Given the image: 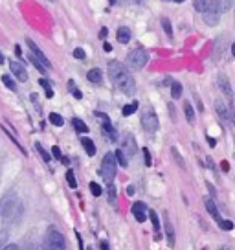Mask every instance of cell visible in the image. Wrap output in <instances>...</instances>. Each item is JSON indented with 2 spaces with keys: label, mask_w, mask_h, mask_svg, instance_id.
<instances>
[{
  "label": "cell",
  "mask_w": 235,
  "mask_h": 250,
  "mask_svg": "<svg viewBox=\"0 0 235 250\" xmlns=\"http://www.w3.org/2000/svg\"><path fill=\"white\" fill-rule=\"evenodd\" d=\"M109 78L114 85L127 96H133L136 92V83H134L133 76L127 66H123L119 61H110L109 62Z\"/></svg>",
  "instance_id": "6da1fadb"
},
{
  "label": "cell",
  "mask_w": 235,
  "mask_h": 250,
  "mask_svg": "<svg viewBox=\"0 0 235 250\" xmlns=\"http://www.w3.org/2000/svg\"><path fill=\"white\" fill-rule=\"evenodd\" d=\"M232 4H234V0H208V8L204 11V21L210 26H215L219 22L220 15L230 11Z\"/></svg>",
  "instance_id": "7a4b0ae2"
},
{
  "label": "cell",
  "mask_w": 235,
  "mask_h": 250,
  "mask_svg": "<svg viewBox=\"0 0 235 250\" xmlns=\"http://www.w3.org/2000/svg\"><path fill=\"white\" fill-rule=\"evenodd\" d=\"M20 208H22V203H20L19 195L13 193V191H8L0 199V215L4 219H8V221L15 219L20 213Z\"/></svg>",
  "instance_id": "3957f363"
},
{
  "label": "cell",
  "mask_w": 235,
  "mask_h": 250,
  "mask_svg": "<svg viewBox=\"0 0 235 250\" xmlns=\"http://www.w3.org/2000/svg\"><path fill=\"white\" fill-rule=\"evenodd\" d=\"M42 250H66V239H64V235L59 230L50 228L46 232V235H44Z\"/></svg>",
  "instance_id": "277c9868"
},
{
  "label": "cell",
  "mask_w": 235,
  "mask_h": 250,
  "mask_svg": "<svg viewBox=\"0 0 235 250\" xmlns=\"http://www.w3.org/2000/svg\"><path fill=\"white\" fill-rule=\"evenodd\" d=\"M125 61H127V66L131 70H141L147 64V61H149V54L145 50H141V48H136V50L127 54Z\"/></svg>",
  "instance_id": "5b68a950"
},
{
  "label": "cell",
  "mask_w": 235,
  "mask_h": 250,
  "mask_svg": "<svg viewBox=\"0 0 235 250\" xmlns=\"http://www.w3.org/2000/svg\"><path fill=\"white\" fill-rule=\"evenodd\" d=\"M116 169H118V164H116V160H114V153H107L101 162V169H99L103 180H105L107 184H112V180L116 177Z\"/></svg>",
  "instance_id": "8992f818"
},
{
  "label": "cell",
  "mask_w": 235,
  "mask_h": 250,
  "mask_svg": "<svg viewBox=\"0 0 235 250\" xmlns=\"http://www.w3.org/2000/svg\"><path fill=\"white\" fill-rule=\"evenodd\" d=\"M158 116L157 112L153 110V107H147V109L141 112V127H143V131H147V133H157L158 131Z\"/></svg>",
  "instance_id": "52a82bcc"
},
{
  "label": "cell",
  "mask_w": 235,
  "mask_h": 250,
  "mask_svg": "<svg viewBox=\"0 0 235 250\" xmlns=\"http://www.w3.org/2000/svg\"><path fill=\"white\" fill-rule=\"evenodd\" d=\"M26 44H28V48H30V52H32L33 57H35V59H37V61H39L40 64L46 68V70H50V68H52V62L48 61V57L44 55V52H42V50H40V48L37 46V44H35L32 39H30V37L26 39Z\"/></svg>",
  "instance_id": "ba28073f"
},
{
  "label": "cell",
  "mask_w": 235,
  "mask_h": 250,
  "mask_svg": "<svg viewBox=\"0 0 235 250\" xmlns=\"http://www.w3.org/2000/svg\"><path fill=\"white\" fill-rule=\"evenodd\" d=\"M121 153L129 158V156H134L136 155V151H138V146H136V140H134L133 134H123V138H121Z\"/></svg>",
  "instance_id": "9c48e42d"
},
{
  "label": "cell",
  "mask_w": 235,
  "mask_h": 250,
  "mask_svg": "<svg viewBox=\"0 0 235 250\" xmlns=\"http://www.w3.org/2000/svg\"><path fill=\"white\" fill-rule=\"evenodd\" d=\"M96 116L101 120V127H103V134H107V138H109V142H116L118 140V133L116 129L112 127V124H110V120L107 114H101V112H96Z\"/></svg>",
  "instance_id": "30bf717a"
},
{
  "label": "cell",
  "mask_w": 235,
  "mask_h": 250,
  "mask_svg": "<svg viewBox=\"0 0 235 250\" xmlns=\"http://www.w3.org/2000/svg\"><path fill=\"white\" fill-rule=\"evenodd\" d=\"M9 68H11L13 76H15L19 81H28V72H26V68H24L20 62L9 61Z\"/></svg>",
  "instance_id": "8fae6325"
},
{
  "label": "cell",
  "mask_w": 235,
  "mask_h": 250,
  "mask_svg": "<svg viewBox=\"0 0 235 250\" xmlns=\"http://www.w3.org/2000/svg\"><path fill=\"white\" fill-rule=\"evenodd\" d=\"M133 215L138 223H143L145 217H147V206L143 203H134L133 204Z\"/></svg>",
  "instance_id": "7c38bea8"
},
{
  "label": "cell",
  "mask_w": 235,
  "mask_h": 250,
  "mask_svg": "<svg viewBox=\"0 0 235 250\" xmlns=\"http://www.w3.org/2000/svg\"><path fill=\"white\" fill-rule=\"evenodd\" d=\"M217 83H219V88L222 90V94L226 96L228 100L232 102V85H230V81H228V78L224 76V74H219V78H217Z\"/></svg>",
  "instance_id": "4fadbf2b"
},
{
  "label": "cell",
  "mask_w": 235,
  "mask_h": 250,
  "mask_svg": "<svg viewBox=\"0 0 235 250\" xmlns=\"http://www.w3.org/2000/svg\"><path fill=\"white\" fill-rule=\"evenodd\" d=\"M215 109H217V114H219L224 122H230L232 120V112L226 109V105L224 103H220V102H215Z\"/></svg>",
  "instance_id": "5bb4252c"
},
{
  "label": "cell",
  "mask_w": 235,
  "mask_h": 250,
  "mask_svg": "<svg viewBox=\"0 0 235 250\" xmlns=\"http://www.w3.org/2000/svg\"><path fill=\"white\" fill-rule=\"evenodd\" d=\"M164 227H165V234H167V241H169V247H175V230H173L171 221L167 219V215H164Z\"/></svg>",
  "instance_id": "9a60e30c"
},
{
  "label": "cell",
  "mask_w": 235,
  "mask_h": 250,
  "mask_svg": "<svg viewBox=\"0 0 235 250\" xmlns=\"http://www.w3.org/2000/svg\"><path fill=\"white\" fill-rule=\"evenodd\" d=\"M116 37H118V41L121 42V44H127L129 41H131V30L129 28H118V31H116Z\"/></svg>",
  "instance_id": "2e32d148"
},
{
  "label": "cell",
  "mask_w": 235,
  "mask_h": 250,
  "mask_svg": "<svg viewBox=\"0 0 235 250\" xmlns=\"http://www.w3.org/2000/svg\"><path fill=\"white\" fill-rule=\"evenodd\" d=\"M86 78H88V81H92L94 85H99V83L103 81V74L99 68H92V70H88Z\"/></svg>",
  "instance_id": "e0dca14e"
},
{
  "label": "cell",
  "mask_w": 235,
  "mask_h": 250,
  "mask_svg": "<svg viewBox=\"0 0 235 250\" xmlns=\"http://www.w3.org/2000/svg\"><path fill=\"white\" fill-rule=\"evenodd\" d=\"M206 210L212 213V217L219 223L220 221V213H219V210H217V206H215V203H213L212 199H206Z\"/></svg>",
  "instance_id": "ac0fdd59"
},
{
  "label": "cell",
  "mask_w": 235,
  "mask_h": 250,
  "mask_svg": "<svg viewBox=\"0 0 235 250\" xmlns=\"http://www.w3.org/2000/svg\"><path fill=\"white\" fill-rule=\"evenodd\" d=\"M81 144H83V147H85V151H86V155L88 156H94L96 155V144L90 138H81Z\"/></svg>",
  "instance_id": "d6986e66"
},
{
  "label": "cell",
  "mask_w": 235,
  "mask_h": 250,
  "mask_svg": "<svg viewBox=\"0 0 235 250\" xmlns=\"http://www.w3.org/2000/svg\"><path fill=\"white\" fill-rule=\"evenodd\" d=\"M72 125H74V129H76L78 133H88V125H86L83 120H79V118H74V120H72Z\"/></svg>",
  "instance_id": "ffe728a7"
},
{
  "label": "cell",
  "mask_w": 235,
  "mask_h": 250,
  "mask_svg": "<svg viewBox=\"0 0 235 250\" xmlns=\"http://www.w3.org/2000/svg\"><path fill=\"white\" fill-rule=\"evenodd\" d=\"M147 213H149L151 223H153V228H155V232H157V239H158V237H160V221H158L157 211H155V210H149Z\"/></svg>",
  "instance_id": "44dd1931"
},
{
  "label": "cell",
  "mask_w": 235,
  "mask_h": 250,
  "mask_svg": "<svg viewBox=\"0 0 235 250\" xmlns=\"http://www.w3.org/2000/svg\"><path fill=\"white\" fill-rule=\"evenodd\" d=\"M114 160H116V164H119L121 167H127V166H129V158L121 153V149H118L116 153H114Z\"/></svg>",
  "instance_id": "7402d4cb"
},
{
  "label": "cell",
  "mask_w": 235,
  "mask_h": 250,
  "mask_svg": "<svg viewBox=\"0 0 235 250\" xmlns=\"http://www.w3.org/2000/svg\"><path fill=\"white\" fill-rule=\"evenodd\" d=\"M107 197H109V203L112 204V206H116V204H118V195H116V188H114V184H109Z\"/></svg>",
  "instance_id": "603a6c76"
},
{
  "label": "cell",
  "mask_w": 235,
  "mask_h": 250,
  "mask_svg": "<svg viewBox=\"0 0 235 250\" xmlns=\"http://www.w3.org/2000/svg\"><path fill=\"white\" fill-rule=\"evenodd\" d=\"M184 110H186V118H188L189 124H193L195 122V110H193V107H191V103L186 102L184 103Z\"/></svg>",
  "instance_id": "cb8c5ba5"
},
{
  "label": "cell",
  "mask_w": 235,
  "mask_h": 250,
  "mask_svg": "<svg viewBox=\"0 0 235 250\" xmlns=\"http://www.w3.org/2000/svg\"><path fill=\"white\" fill-rule=\"evenodd\" d=\"M138 105H140L138 102H133V103H129V105H125L123 110H121V112H123V116H131V114H134V112L138 110Z\"/></svg>",
  "instance_id": "d4e9b609"
},
{
  "label": "cell",
  "mask_w": 235,
  "mask_h": 250,
  "mask_svg": "<svg viewBox=\"0 0 235 250\" xmlns=\"http://www.w3.org/2000/svg\"><path fill=\"white\" fill-rule=\"evenodd\" d=\"M171 96L175 98V100H178V98L182 96V85L178 83V81L171 83Z\"/></svg>",
  "instance_id": "484cf974"
},
{
  "label": "cell",
  "mask_w": 235,
  "mask_h": 250,
  "mask_svg": "<svg viewBox=\"0 0 235 250\" xmlns=\"http://www.w3.org/2000/svg\"><path fill=\"white\" fill-rule=\"evenodd\" d=\"M2 83L8 86L9 90H17L15 81H13V78H11V76H8V74H6V76H2Z\"/></svg>",
  "instance_id": "4316f807"
},
{
  "label": "cell",
  "mask_w": 235,
  "mask_h": 250,
  "mask_svg": "<svg viewBox=\"0 0 235 250\" xmlns=\"http://www.w3.org/2000/svg\"><path fill=\"white\" fill-rule=\"evenodd\" d=\"M162 28H164V31H165V35L171 39L173 37V28H171V22H169V19H162Z\"/></svg>",
  "instance_id": "83f0119b"
},
{
  "label": "cell",
  "mask_w": 235,
  "mask_h": 250,
  "mask_svg": "<svg viewBox=\"0 0 235 250\" xmlns=\"http://www.w3.org/2000/svg\"><path fill=\"white\" fill-rule=\"evenodd\" d=\"M40 86L46 90V98H54V90H52V85L48 79H40Z\"/></svg>",
  "instance_id": "f1b7e54d"
},
{
  "label": "cell",
  "mask_w": 235,
  "mask_h": 250,
  "mask_svg": "<svg viewBox=\"0 0 235 250\" xmlns=\"http://www.w3.org/2000/svg\"><path fill=\"white\" fill-rule=\"evenodd\" d=\"M50 122H52L54 125H57V127H61V125L64 124L63 116H61V114H57V112H52V114H50Z\"/></svg>",
  "instance_id": "f546056e"
},
{
  "label": "cell",
  "mask_w": 235,
  "mask_h": 250,
  "mask_svg": "<svg viewBox=\"0 0 235 250\" xmlns=\"http://www.w3.org/2000/svg\"><path fill=\"white\" fill-rule=\"evenodd\" d=\"M66 180H68V186L70 188H78V180L74 177V171H72V169L66 171Z\"/></svg>",
  "instance_id": "4dcf8cb0"
},
{
  "label": "cell",
  "mask_w": 235,
  "mask_h": 250,
  "mask_svg": "<svg viewBox=\"0 0 235 250\" xmlns=\"http://www.w3.org/2000/svg\"><path fill=\"white\" fill-rule=\"evenodd\" d=\"M90 191H92V195H94V197H99L103 193L101 186H99L98 182H90Z\"/></svg>",
  "instance_id": "1f68e13d"
},
{
  "label": "cell",
  "mask_w": 235,
  "mask_h": 250,
  "mask_svg": "<svg viewBox=\"0 0 235 250\" xmlns=\"http://www.w3.org/2000/svg\"><path fill=\"white\" fill-rule=\"evenodd\" d=\"M68 86H70V92L74 94V98H76V100H81V98H83L81 90H79V88H76V85H74V81H68Z\"/></svg>",
  "instance_id": "d6a6232c"
},
{
  "label": "cell",
  "mask_w": 235,
  "mask_h": 250,
  "mask_svg": "<svg viewBox=\"0 0 235 250\" xmlns=\"http://www.w3.org/2000/svg\"><path fill=\"white\" fill-rule=\"evenodd\" d=\"M206 8H208V0H195V9H196V11L204 13V11H206Z\"/></svg>",
  "instance_id": "836d02e7"
},
{
  "label": "cell",
  "mask_w": 235,
  "mask_h": 250,
  "mask_svg": "<svg viewBox=\"0 0 235 250\" xmlns=\"http://www.w3.org/2000/svg\"><path fill=\"white\" fill-rule=\"evenodd\" d=\"M35 147H37V151H39V155L42 156V158H44V162H50V160H52V156L48 155L46 151H44V147H42L40 144H35Z\"/></svg>",
  "instance_id": "e575fe53"
},
{
  "label": "cell",
  "mask_w": 235,
  "mask_h": 250,
  "mask_svg": "<svg viewBox=\"0 0 235 250\" xmlns=\"http://www.w3.org/2000/svg\"><path fill=\"white\" fill-rule=\"evenodd\" d=\"M219 227L222 228V230H232V228H234V223H232V221H228V219H220Z\"/></svg>",
  "instance_id": "d590c367"
},
{
  "label": "cell",
  "mask_w": 235,
  "mask_h": 250,
  "mask_svg": "<svg viewBox=\"0 0 235 250\" xmlns=\"http://www.w3.org/2000/svg\"><path fill=\"white\" fill-rule=\"evenodd\" d=\"M30 61H32L33 64H35V66H37V70H39V72H42V74H44V72H46V68H44V66H42V64H40V62L37 61V59H35V57H33V55H30Z\"/></svg>",
  "instance_id": "8d00e7d4"
},
{
  "label": "cell",
  "mask_w": 235,
  "mask_h": 250,
  "mask_svg": "<svg viewBox=\"0 0 235 250\" xmlns=\"http://www.w3.org/2000/svg\"><path fill=\"white\" fill-rule=\"evenodd\" d=\"M74 57H76V59H85V50H83V48H76V50H74Z\"/></svg>",
  "instance_id": "74e56055"
},
{
  "label": "cell",
  "mask_w": 235,
  "mask_h": 250,
  "mask_svg": "<svg viewBox=\"0 0 235 250\" xmlns=\"http://www.w3.org/2000/svg\"><path fill=\"white\" fill-rule=\"evenodd\" d=\"M6 241H8V232H6V230H2V232H0V249L6 245Z\"/></svg>",
  "instance_id": "f35d334b"
},
{
  "label": "cell",
  "mask_w": 235,
  "mask_h": 250,
  "mask_svg": "<svg viewBox=\"0 0 235 250\" xmlns=\"http://www.w3.org/2000/svg\"><path fill=\"white\" fill-rule=\"evenodd\" d=\"M143 158H145V164H147V166H151V164H153V158H151L149 149H143Z\"/></svg>",
  "instance_id": "ab89813d"
},
{
  "label": "cell",
  "mask_w": 235,
  "mask_h": 250,
  "mask_svg": "<svg viewBox=\"0 0 235 250\" xmlns=\"http://www.w3.org/2000/svg\"><path fill=\"white\" fill-rule=\"evenodd\" d=\"M171 151H173V156H175V158H176V160H178V164H180L182 167H184V160H182L180 153H178V151H176V147H173Z\"/></svg>",
  "instance_id": "60d3db41"
},
{
  "label": "cell",
  "mask_w": 235,
  "mask_h": 250,
  "mask_svg": "<svg viewBox=\"0 0 235 250\" xmlns=\"http://www.w3.org/2000/svg\"><path fill=\"white\" fill-rule=\"evenodd\" d=\"M52 155H54L55 158H61V160H63V153H61V149L57 147V146H55V147H52Z\"/></svg>",
  "instance_id": "b9f144b4"
},
{
  "label": "cell",
  "mask_w": 235,
  "mask_h": 250,
  "mask_svg": "<svg viewBox=\"0 0 235 250\" xmlns=\"http://www.w3.org/2000/svg\"><path fill=\"white\" fill-rule=\"evenodd\" d=\"M2 250H20V249H19V245H6Z\"/></svg>",
  "instance_id": "7bdbcfd3"
},
{
  "label": "cell",
  "mask_w": 235,
  "mask_h": 250,
  "mask_svg": "<svg viewBox=\"0 0 235 250\" xmlns=\"http://www.w3.org/2000/svg\"><path fill=\"white\" fill-rule=\"evenodd\" d=\"M107 33H109V30H107V28H101V31H99V37H101V39H105V37H107Z\"/></svg>",
  "instance_id": "ee69618b"
},
{
  "label": "cell",
  "mask_w": 235,
  "mask_h": 250,
  "mask_svg": "<svg viewBox=\"0 0 235 250\" xmlns=\"http://www.w3.org/2000/svg\"><path fill=\"white\" fill-rule=\"evenodd\" d=\"M101 250H109V243H107V241H101Z\"/></svg>",
  "instance_id": "f6af8a7d"
},
{
  "label": "cell",
  "mask_w": 235,
  "mask_h": 250,
  "mask_svg": "<svg viewBox=\"0 0 235 250\" xmlns=\"http://www.w3.org/2000/svg\"><path fill=\"white\" fill-rule=\"evenodd\" d=\"M127 191H129V195H133V193H134V188L129 186V188H127Z\"/></svg>",
  "instance_id": "bcb514c9"
},
{
  "label": "cell",
  "mask_w": 235,
  "mask_h": 250,
  "mask_svg": "<svg viewBox=\"0 0 235 250\" xmlns=\"http://www.w3.org/2000/svg\"><path fill=\"white\" fill-rule=\"evenodd\" d=\"M105 50H107V52H110V50H112V46H110L109 42H105Z\"/></svg>",
  "instance_id": "7dc6e473"
},
{
  "label": "cell",
  "mask_w": 235,
  "mask_h": 250,
  "mask_svg": "<svg viewBox=\"0 0 235 250\" xmlns=\"http://www.w3.org/2000/svg\"><path fill=\"white\" fill-rule=\"evenodd\" d=\"M208 142H210V146H212V147L215 146V140H213V138H210V136H208Z\"/></svg>",
  "instance_id": "c3c4849f"
},
{
  "label": "cell",
  "mask_w": 235,
  "mask_h": 250,
  "mask_svg": "<svg viewBox=\"0 0 235 250\" xmlns=\"http://www.w3.org/2000/svg\"><path fill=\"white\" fill-rule=\"evenodd\" d=\"M2 62H4V55L0 54V64H2Z\"/></svg>",
  "instance_id": "681fc988"
},
{
  "label": "cell",
  "mask_w": 235,
  "mask_h": 250,
  "mask_svg": "<svg viewBox=\"0 0 235 250\" xmlns=\"http://www.w3.org/2000/svg\"><path fill=\"white\" fill-rule=\"evenodd\" d=\"M219 250H232V249H228V247H222V249H219Z\"/></svg>",
  "instance_id": "f907efd6"
},
{
  "label": "cell",
  "mask_w": 235,
  "mask_h": 250,
  "mask_svg": "<svg viewBox=\"0 0 235 250\" xmlns=\"http://www.w3.org/2000/svg\"><path fill=\"white\" fill-rule=\"evenodd\" d=\"M175 2H184V0H175Z\"/></svg>",
  "instance_id": "816d5d0a"
},
{
  "label": "cell",
  "mask_w": 235,
  "mask_h": 250,
  "mask_svg": "<svg viewBox=\"0 0 235 250\" xmlns=\"http://www.w3.org/2000/svg\"><path fill=\"white\" fill-rule=\"evenodd\" d=\"M88 250H92V249H88Z\"/></svg>",
  "instance_id": "f5cc1de1"
}]
</instances>
